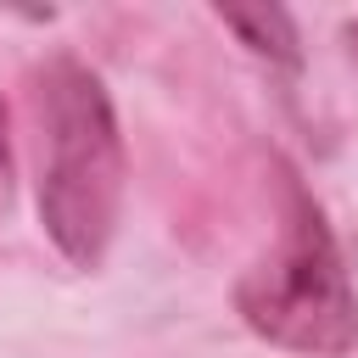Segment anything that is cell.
<instances>
[{"instance_id": "6da1fadb", "label": "cell", "mask_w": 358, "mask_h": 358, "mask_svg": "<svg viewBox=\"0 0 358 358\" xmlns=\"http://www.w3.org/2000/svg\"><path fill=\"white\" fill-rule=\"evenodd\" d=\"M34 117L39 224L73 268H101L123 207V134L112 95L84 62L50 56L34 73Z\"/></svg>"}, {"instance_id": "7a4b0ae2", "label": "cell", "mask_w": 358, "mask_h": 358, "mask_svg": "<svg viewBox=\"0 0 358 358\" xmlns=\"http://www.w3.org/2000/svg\"><path fill=\"white\" fill-rule=\"evenodd\" d=\"M235 313L268 347L296 358H347L358 347V291L341 246L291 168H280L274 246L235 280Z\"/></svg>"}, {"instance_id": "3957f363", "label": "cell", "mask_w": 358, "mask_h": 358, "mask_svg": "<svg viewBox=\"0 0 358 358\" xmlns=\"http://www.w3.org/2000/svg\"><path fill=\"white\" fill-rule=\"evenodd\" d=\"M213 17L252 50V56H268V62H280V67H296L302 62V39H296V22H291V11L285 6H268V0H257V6H213Z\"/></svg>"}, {"instance_id": "277c9868", "label": "cell", "mask_w": 358, "mask_h": 358, "mask_svg": "<svg viewBox=\"0 0 358 358\" xmlns=\"http://www.w3.org/2000/svg\"><path fill=\"white\" fill-rule=\"evenodd\" d=\"M341 45H347V56H352V62H358V17H352V22H347V28H341Z\"/></svg>"}]
</instances>
